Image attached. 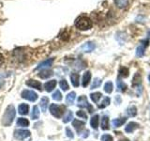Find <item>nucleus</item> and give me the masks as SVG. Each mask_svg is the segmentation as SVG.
I'll return each mask as SVG.
<instances>
[{
	"mask_svg": "<svg viewBox=\"0 0 150 141\" xmlns=\"http://www.w3.org/2000/svg\"><path fill=\"white\" fill-rule=\"evenodd\" d=\"M84 125H86V123H84V122L82 121V120H73V121H72V126L74 127L75 129H76V131L78 132L79 134L81 133V131L84 128Z\"/></svg>",
	"mask_w": 150,
	"mask_h": 141,
	"instance_id": "1a4fd4ad",
	"label": "nucleus"
},
{
	"mask_svg": "<svg viewBox=\"0 0 150 141\" xmlns=\"http://www.w3.org/2000/svg\"><path fill=\"white\" fill-rule=\"evenodd\" d=\"M83 134H84V135H82L83 137H87L88 135H89V131H88V130H84V131H83Z\"/></svg>",
	"mask_w": 150,
	"mask_h": 141,
	"instance_id": "ea45409f",
	"label": "nucleus"
},
{
	"mask_svg": "<svg viewBox=\"0 0 150 141\" xmlns=\"http://www.w3.org/2000/svg\"><path fill=\"white\" fill-rule=\"evenodd\" d=\"M101 141H114V138H112V135L106 134L101 136Z\"/></svg>",
	"mask_w": 150,
	"mask_h": 141,
	"instance_id": "e433bc0d",
	"label": "nucleus"
},
{
	"mask_svg": "<svg viewBox=\"0 0 150 141\" xmlns=\"http://www.w3.org/2000/svg\"><path fill=\"white\" fill-rule=\"evenodd\" d=\"M54 62V58H50V59H46L44 61H42V62L38 66L36 70H40V69H44V68H48L50 66L53 64Z\"/></svg>",
	"mask_w": 150,
	"mask_h": 141,
	"instance_id": "4468645a",
	"label": "nucleus"
},
{
	"mask_svg": "<svg viewBox=\"0 0 150 141\" xmlns=\"http://www.w3.org/2000/svg\"><path fill=\"white\" fill-rule=\"evenodd\" d=\"M15 107H14L12 105H9L7 108L6 111H5L4 115H3V119H2V124L4 126H9L13 120L15 119Z\"/></svg>",
	"mask_w": 150,
	"mask_h": 141,
	"instance_id": "f257e3e1",
	"label": "nucleus"
},
{
	"mask_svg": "<svg viewBox=\"0 0 150 141\" xmlns=\"http://www.w3.org/2000/svg\"><path fill=\"white\" fill-rule=\"evenodd\" d=\"M132 86L135 88H139V87H142L141 86V76L139 73H136L133 77L132 80Z\"/></svg>",
	"mask_w": 150,
	"mask_h": 141,
	"instance_id": "a878e982",
	"label": "nucleus"
},
{
	"mask_svg": "<svg viewBox=\"0 0 150 141\" xmlns=\"http://www.w3.org/2000/svg\"><path fill=\"white\" fill-rule=\"evenodd\" d=\"M18 110L21 115H27L28 111H29V105L26 103H21L18 107Z\"/></svg>",
	"mask_w": 150,
	"mask_h": 141,
	"instance_id": "dca6fc26",
	"label": "nucleus"
},
{
	"mask_svg": "<svg viewBox=\"0 0 150 141\" xmlns=\"http://www.w3.org/2000/svg\"><path fill=\"white\" fill-rule=\"evenodd\" d=\"M22 98L25 99L27 101H30V102H35L38 100L39 98V95L35 92V91H32V90H23L21 94Z\"/></svg>",
	"mask_w": 150,
	"mask_h": 141,
	"instance_id": "39448f33",
	"label": "nucleus"
},
{
	"mask_svg": "<svg viewBox=\"0 0 150 141\" xmlns=\"http://www.w3.org/2000/svg\"><path fill=\"white\" fill-rule=\"evenodd\" d=\"M91 80V73L90 72H86L83 75V81H82V85L83 88H86L89 83H90Z\"/></svg>",
	"mask_w": 150,
	"mask_h": 141,
	"instance_id": "f8f14e48",
	"label": "nucleus"
},
{
	"mask_svg": "<svg viewBox=\"0 0 150 141\" xmlns=\"http://www.w3.org/2000/svg\"><path fill=\"white\" fill-rule=\"evenodd\" d=\"M127 141H129V140H127Z\"/></svg>",
	"mask_w": 150,
	"mask_h": 141,
	"instance_id": "79ce46f5",
	"label": "nucleus"
},
{
	"mask_svg": "<svg viewBox=\"0 0 150 141\" xmlns=\"http://www.w3.org/2000/svg\"><path fill=\"white\" fill-rule=\"evenodd\" d=\"M126 113L129 117H135L137 115V108H136V106H134V105H131L127 109Z\"/></svg>",
	"mask_w": 150,
	"mask_h": 141,
	"instance_id": "5701e85b",
	"label": "nucleus"
},
{
	"mask_svg": "<svg viewBox=\"0 0 150 141\" xmlns=\"http://www.w3.org/2000/svg\"><path fill=\"white\" fill-rule=\"evenodd\" d=\"M119 76L120 77H128L129 76V70L126 67H121L119 69Z\"/></svg>",
	"mask_w": 150,
	"mask_h": 141,
	"instance_id": "c756f323",
	"label": "nucleus"
},
{
	"mask_svg": "<svg viewBox=\"0 0 150 141\" xmlns=\"http://www.w3.org/2000/svg\"><path fill=\"white\" fill-rule=\"evenodd\" d=\"M148 42H149L148 40H144L141 42L140 45L137 47V49H136V55H137V56L141 58V56H144V51H145V49H146V47L148 46Z\"/></svg>",
	"mask_w": 150,
	"mask_h": 141,
	"instance_id": "0eeeda50",
	"label": "nucleus"
},
{
	"mask_svg": "<svg viewBox=\"0 0 150 141\" xmlns=\"http://www.w3.org/2000/svg\"><path fill=\"white\" fill-rule=\"evenodd\" d=\"M53 75V72L50 70H42L41 72L39 73V76L42 79H46V78H49L50 76Z\"/></svg>",
	"mask_w": 150,
	"mask_h": 141,
	"instance_id": "aec40b11",
	"label": "nucleus"
},
{
	"mask_svg": "<svg viewBox=\"0 0 150 141\" xmlns=\"http://www.w3.org/2000/svg\"><path fill=\"white\" fill-rule=\"evenodd\" d=\"M127 121V119L126 118H120V119H115L112 121V126L115 127V128H117V127H120L123 125L125 122Z\"/></svg>",
	"mask_w": 150,
	"mask_h": 141,
	"instance_id": "f3484780",
	"label": "nucleus"
},
{
	"mask_svg": "<svg viewBox=\"0 0 150 141\" xmlns=\"http://www.w3.org/2000/svg\"><path fill=\"white\" fill-rule=\"evenodd\" d=\"M29 125V120L25 118H20L18 119L17 120V126H20V127H27Z\"/></svg>",
	"mask_w": 150,
	"mask_h": 141,
	"instance_id": "b1692460",
	"label": "nucleus"
},
{
	"mask_svg": "<svg viewBox=\"0 0 150 141\" xmlns=\"http://www.w3.org/2000/svg\"><path fill=\"white\" fill-rule=\"evenodd\" d=\"M101 96L102 95H101L100 92H95V93L90 94V98L94 103H98V101H100V99L101 98Z\"/></svg>",
	"mask_w": 150,
	"mask_h": 141,
	"instance_id": "cd10ccee",
	"label": "nucleus"
},
{
	"mask_svg": "<svg viewBox=\"0 0 150 141\" xmlns=\"http://www.w3.org/2000/svg\"><path fill=\"white\" fill-rule=\"evenodd\" d=\"M55 86H56V80H50V81L44 84V88L47 92H51L54 90V88H55Z\"/></svg>",
	"mask_w": 150,
	"mask_h": 141,
	"instance_id": "9b49d317",
	"label": "nucleus"
},
{
	"mask_svg": "<svg viewBox=\"0 0 150 141\" xmlns=\"http://www.w3.org/2000/svg\"><path fill=\"white\" fill-rule=\"evenodd\" d=\"M110 103H111L110 98H109V97H105V98H104V100H103V101L101 102L100 105H98V107H100V108H105V107H107L108 105H110Z\"/></svg>",
	"mask_w": 150,
	"mask_h": 141,
	"instance_id": "473e14b6",
	"label": "nucleus"
},
{
	"mask_svg": "<svg viewBox=\"0 0 150 141\" xmlns=\"http://www.w3.org/2000/svg\"><path fill=\"white\" fill-rule=\"evenodd\" d=\"M117 88H118V90L121 91V92H124L127 90V88H128V86L122 81V80H117Z\"/></svg>",
	"mask_w": 150,
	"mask_h": 141,
	"instance_id": "bb28decb",
	"label": "nucleus"
},
{
	"mask_svg": "<svg viewBox=\"0 0 150 141\" xmlns=\"http://www.w3.org/2000/svg\"><path fill=\"white\" fill-rule=\"evenodd\" d=\"M112 89H114V85H112V82H107L104 85V90L107 93H112Z\"/></svg>",
	"mask_w": 150,
	"mask_h": 141,
	"instance_id": "2f4dec72",
	"label": "nucleus"
},
{
	"mask_svg": "<svg viewBox=\"0 0 150 141\" xmlns=\"http://www.w3.org/2000/svg\"><path fill=\"white\" fill-rule=\"evenodd\" d=\"M110 127H109V118L107 116L102 117L101 119V129L102 130H108Z\"/></svg>",
	"mask_w": 150,
	"mask_h": 141,
	"instance_id": "412c9836",
	"label": "nucleus"
},
{
	"mask_svg": "<svg viewBox=\"0 0 150 141\" xmlns=\"http://www.w3.org/2000/svg\"><path fill=\"white\" fill-rule=\"evenodd\" d=\"M52 97H53L54 101H57V102H60L62 100V94H61V92L59 90H56L55 92H54Z\"/></svg>",
	"mask_w": 150,
	"mask_h": 141,
	"instance_id": "72a5a7b5",
	"label": "nucleus"
},
{
	"mask_svg": "<svg viewBox=\"0 0 150 141\" xmlns=\"http://www.w3.org/2000/svg\"><path fill=\"white\" fill-rule=\"evenodd\" d=\"M75 98H76V93L74 91L69 92L67 95V97H66V102H67L68 105H72L75 101Z\"/></svg>",
	"mask_w": 150,
	"mask_h": 141,
	"instance_id": "6ab92c4d",
	"label": "nucleus"
},
{
	"mask_svg": "<svg viewBox=\"0 0 150 141\" xmlns=\"http://www.w3.org/2000/svg\"><path fill=\"white\" fill-rule=\"evenodd\" d=\"M3 63H4V56L2 54H0V66H1Z\"/></svg>",
	"mask_w": 150,
	"mask_h": 141,
	"instance_id": "a19ab883",
	"label": "nucleus"
},
{
	"mask_svg": "<svg viewBox=\"0 0 150 141\" xmlns=\"http://www.w3.org/2000/svg\"><path fill=\"white\" fill-rule=\"evenodd\" d=\"M98 120H100V116L98 115H95L91 118L90 120V125L93 129H98Z\"/></svg>",
	"mask_w": 150,
	"mask_h": 141,
	"instance_id": "a211bd4d",
	"label": "nucleus"
},
{
	"mask_svg": "<svg viewBox=\"0 0 150 141\" xmlns=\"http://www.w3.org/2000/svg\"><path fill=\"white\" fill-rule=\"evenodd\" d=\"M149 111H150V109H149Z\"/></svg>",
	"mask_w": 150,
	"mask_h": 141,
	"instance_id": "37998d69",
	"label": "nucleus"
},
{
	"mask_svg": "<svg viewBox=\"0 0 150 141\" xmlns=\"http://www.w3.org/2000/svg\"><path fill=\"white\" fill-rule=\"evenodd\" d=\"M78 106L82 107V108H84V107L87 108L89 113H93V111H94L93 107L90 105V103H89L87 101V98L84 95H82L78 98Z\"/></svg>",
	"mask_w": 150,
	"mask_h": 141,
	"instance_id": "20e7f679",
	"label": "nucleus"
},
{
	"mask_svg": "<svg viewBox=\"0 0 150 141\" xmlns=\"http://www.w3.org/2000/svg\"><path fill=\"white\" fill-rule=\"evenodd\" d=\"M14 136L15 138L19 139V140H23L27 138L28 136H30V131L28 130H16L14 132Z\"/></svg>",
	"mask_w": 150,
	"mask_h": 141,
	"instance_id": "423d86ee",
	"label": "nucleus"
},
{
	"mask_svg": "<svg viewBox=\"0 0 150 141\" xmlns=\"http://www.w3.org/2000/svg\"><path fill=\"white\" fill-rule=\"evenodd\" d=\"M75 26L79 30H88L92 27V21L86 16H81L75 21Z\"/></svg>",
	"mask_w": 150,
	"mask_h": 141,
	"instance_id": "f03ea898",
	"label": "nucleus"
},
{
	"mask_svg": "<svg viewBox=\"0 0 150 141\" xmlns=\"http://www.w3.org/2000/svg\"><path fill=\"white\" fill-rule=\"evenodd\" d=\"M101 85V80L100 78H95L94 79V81L91 85V89H94V88H98Z\"/></svg>",
	"mask_w": 150,
	"mask_h": 141,
	"instance_id": "f704fd0d",
	"label": "nucleus"
},
{
	"mask_svg": "<svg viewBox=\"0 0 150 141\" xmlns=\"http://www.w3.org/2000/svg\"><path fill=\"white\" fill-rule=\"evenodd\" d=\"M138 128H139V124H138V123H136V122L131 121V122H129V123H128V125L126 126L125 131H126L128 134H130V133H132V132H133L134 130L138 129Z\"/></svg>",
	"mask_w": 150,
	"mask_h": 141,
	"instance_id": "ddd939ff",
	"label": "nucleus"
},
{
	"mask_svg": "<svg viewBox=\"0 0 150 141\" xmlns=\"http://www.w3.org/2000/svg\"><path fill=\"white\" fill-rule=\"evenodd\" d=\"M77 116L80 117V118H82V119H87V115H86V113L83 111V110H80L77 112Z\"/></svg>",
	"mask_w": 150,
	"mask_h": 141,
	"instance_id": "4c0bfd02",
	"label": "nucleus"
},
{
	"mask_svg": "<svg viewBox=\"0 0 150 141\" xmlns=\"http://www.w3.org/2000/svg\"><path fill=\"white\" fill-rule=\"evenodd\" d=\"M50 112L54 118L59 119V118H61L63 115L64 108L57 105H55V103H52V105H50Z\"/></svg>",
	"mask_w": 150,
	"mask_h": 141,
	"instance_id": "7ed1b4c3",
	"label": "nucleus"
},
{
	"mask_svg": "<svg viewBox=\"0 0 150 141\" xmlns=\"http://www.w3.org/2000/svg\"><path fill=\"white\" fill-rule=\"evenodd\" d=\"M115 4L118 8H126L129 4V0H115Z\"/></svg>",
	"mask_w": 150,
	"mask_h": 141,
	"instance_id": "c85d7f7f",
	"label": "nucleus"
},
{
	"mask_svg": "<svg viewBox=\"0 0 150 141\" xmlns=\"http://www.w3.org/2000/svg\"><path fill=\"white\" fill-rule=\"evenodd\" d=\"M49 105V99L47 97H42V99L40 100V106H41V109L42 112H45L47 107H48Z\"/></svg>",
	"mask_w": 150,
	"mask_h": 141,
	"instance_id": "4be33fe9",
	"label": "nucleus"
},
{
	"mask_svg": "<svg viewBox=\"0 0 150 141\" xmlns=\"http://www.w3.org/2000/svg\"><path fill=\"white\" fill-rule=\"evenodd\" d=\"M31 118H32V120H38L40 118V109H39V106L35 105L34 107H33L32 113H31Z\"/></svg>",
	"mask_w": 150,
	"mask_h": 141,
	"instance_id": "393cba45",
	"label": "nucleus"
},
{
	"mask_svg": "<svg viewBox=\"0 0 150 141\" xmlns=\"http://www.w3.org/2000/svg\"><path fill=\"white\" fill-rule=\"evenodd\" d=\"M70 80H71V83H72V85L75 88L79 87V84H80V81H79L80 75H79V73H71V75H70Z\"/></svg>",
	"mask_w": 150,
	"mask_h": 141,
	"instance_id": "2eb2a0df",
	"label": "nucleus"
},
{
	"mask_svg": "<svg viewBox=\"0 0 150 141\" xmlns=\"http://www.w3.org/2000/svg\"><path fill=\"white\" fill-rule=\"evenodd\" d=\"M26 85L28 87H30V88H37L38 90H41V89H42L41 83L40 81H37V80H33V79L28 80V81H26Z\"/></svg>",
	"mask_w": 150,
	"mask_h": 141,
	"instance_id": "6e6552de",
	"label": "nucleus"
},
{
	"mask_svg": "<svg viewBox=\"0 0 150 141\" xmlns=\"http://www.w3.org/2000/svg\"><path fill=\"white\" fill-rule=\"evenodd\" d=\"M95 49V43H93L91 41H88L86 43H84L82 47H81V51L84 52V53H89V52L93 51Z\"/></svg>",
	"mask_w": 150,
	"mask_h": 141,
	"instance_id": "9d476101",
	"label": "nucleus"
},
{
	"mask_svg": "<svg viewBox=\"0 0 150 141\" xmlns=\"http://www.w3.org/2000/svg\"><path fill=\"white\" fill-rule=\"evenodd\" d=\"M72 119H73V113L70 110H69L67 112V115H66L65 118L63 119V122H64V123H68V122H69Z\"/></svg>",
	"mask_w": 150,
	"mask_h": 141,
	"instance_id": "7c9ffc66",
	"label": "nucleus"
},
{
	"mask_svg": "<svg viewBox=\"0 0 150 141\" xmlns=\"http://www.w3.org/2000/svg\"><path fill=\"white\" fill-rule=\"evenodd\" d=\"M66 133H67V135L69 136V137L73 138V133H72L71 130H70L69 128H66Z\"/></svg>",
	"mask_w": 150,
	"mask_h": 141,
	"instance_id": "58836bf2",
	"label": "nucleus"
},
{
	"mask_svg": "<svg viewBox=\"0 0 150 141\" xmlns=\"http://www.w3.org/2000/svg\"><path fill=\"white\" fill-rule=\"evenodd\" d=\"M59 86H60V88H62L64 91L68 90V89L69 88V84H68V82L66 81L65 79L61 80V81H60V83H59Z\"/></svg>",
	"mask_w": 150,
	"mask_h": 141,
	"instance_id": "c9c22d12",
	"label": "nucleus"
}]
</instances>
